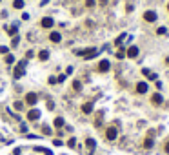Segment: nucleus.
I'll list each match as a JSON object with an SVG mask.
<instances>
[{"mask_svg": "<svg viewBox=\"0 0 169 155\" xmlns=\"http://www.w3.org/2000/svg\"><path fill=\"white\" fill-rule=\"evenodd\" d=\"M40 119V111L38 110H29L28 111V120H38Z\"/></svg>", "mask_w": 169, "mask_h": 155, "instance_id": "nucleus-6", "label": "nucleus"}, {"mask_svg": "<svg viewBox=\"0 0 169 155\" xmlns=\"http://www.w3.org/2000/svg\"><path fill=\"white\" fill-rule=\"evenodd\" d=\"M8 51H9V48H8V46H0V53H4V55H8Z\"/></svg>", "mask_w": 169, "mask_h": 155, "instance_id": "nucleus-26", "label": "nucleus"}, {"mask_svg": "<svg viewBox=\"0 0 169 155\" xmlns=\"http://www.w3.org/2000/svg\"><path fill=\"white\" fill-rule=\"evenodd\" d=\"M13 6H15L17 9H22V8H24V0H15V2H13Z\"/></svg>", "mask_w": 169, "mask_h": 155, "instance_id": "nucleus-18", "label": "nucleus"}, {"mask_svg": "<svg viewBox=\"0 0 169 155\" xmlns=\"http://www.w3.org/2000/svg\"><path fill=\"white\" fill-rule=\"evenodd\" d=\"M53 24H55V20H53L51 17H46V18H42V28L49 29V28H53Z\"/></svg>", "mask_w": 169, "mask_h": 155, "instance_id": "nucleus-7", "label": "nucleus"}, {"mask_svg": "<svg viewBox=\"0 0 169 155\" xmlns=\"http://www.w3.org/2000/svg\"><path fill=\"white\" fill-rule=\"evenodd\" d=\"M49 38H51V42H60V40H62V35H60L58 31H53L49 35Z\"/></svg>", "mask_w": 169, "mask_h": 155, "instance_id": "nucleus-13", "label": "nucleus"}, {"mask_svg": "<svg viewBox=\"0 0 169 155\" xmlns=\"http://www.w3.org/2000/svg\"><path fill=\"white\" fill-rule=\"evenodd\" d=\"M38 58L42 60V62H44V60H47V58H49V51H47V49H42V51L38 53Z\"/></svg>", "mask_w": 169, "mask_h": 155, "instance_id": "nucleus-15", "label": "nucleus"}, {"mask_svg": "<svg viewBox=\"0 0 169 155\" xmlns=\"http://www.w3.org/2000/svg\"><path fill=\"white\" fill-rule=\"evenodd\" d=\"M73 90H75V91H80V90H82V84H80V80H75V82H73Z\"/></svg>", "mask_w": 169, "mask_h": 155, "instance_id": "nucleus-19", "label": "nucleus"}, {"mask_svg": "<svg viewBox=\"0 0 169 155\" xmlns=\"http://www.w3.org/2000/svg\"><path fill=\"white\" fill-rule=\"evenodd\" d=\"M153 144H155L153 137H147V139L144 140V148H147V150H151V148H153Z\"/></svg>", "mask_w": 169, "mask_h": 155, "instance_id": "nucleus-16", "label": "nucleus"}, {"mask_svg": "<svg viewBox=\"0 0 169 155\" xmlns=\"http://www.w3.org/2000/svg\"><path fill=\"white\" fill-rule=\"evenodd\" d=\"M53 144H55V146H62V140H60V139H55V140H53Z\"/></svg>", "mask_w": 169, "mask_h": 155, "instance_id": "nucleus-35", "label": "nucleus"}, {"mask_svg": "<svg viewBox=\"0 0 169 155\" xmlns=\"http://www.w3.org/2000/svg\"><path fill=\"white\" fill-rule=\"evenodd\" d=\"M98 2H100V6H106V4H107V0H98Z\"/></svg>", "mask_w": 169, "mask_h": 155, "instance_id": "nucleus-38", "label": "nucleus"}, {"mask_svg": "<svg viewBox=\"0 0 169 155\" xmlns=\"http://www.w3.org/2000/svg\"><path fill=\"white\" fill-rule=\"evenodd\" d=\"M144 18L147 20V22H155L158 17H157V13H155V11H146L144 13Z\"/></svg>", "mask_w": 169, "mask_h": 155, "instance_id": "nucleus-8", "label": "nucleus"}, {"mask_svg": "<svg viewBox=\"0 0 169 155\" xmlns=\"http://www.w3.org/2000/svg\"><path fill=\"white\" fill-rule=\"evenodd\" d=\"M26 66H28V60H20V62L15 66V71H13V77L15 79H22L26 73Z\"/></svg>", "mask_w": 169, "mask_h": 155, "instance_id": "nucleus-1", "label": "nucleus"}, {"mask_svg": "<svg viewBox=\"0 0 169 155\" xmlns=\"http://www.w3.org/2000/svg\"><path fill=\"white\" fill-rule=\"evenodd\" d=\"M6 29H8V35H11V37L17 35V26H13V28H6Z\"/></svg>", "mask_w": 169, "mask_h": 155, "instance_id": "nucleus-20", "label": "nucleus"}, {"mask_svg": "<svg viewBox=\"0 0 169 155\" xmlns=\"http://www.w3.org/2000/svg\"><path fill=\"white\" fill-rule=\"evenodd\" d=\"M127 57H129V58L138 57V48H137V46H131V48H127Z\"/></svg>", "mask_w": 169, "mask_h": 155, "instance_id": "nucleus-11", "label": "nucleus"}, {"mask_svg": "<svg viewBox=\"0 0 169 155\" xmlns=\"http://www.w3.org/2000/svg\"><path fill=\"white\" fill-rule=\"evenodd\" d=\"M167 9H169V4H167Z\"/></svg>", "mask_w": 169, "mask_h": 155, "instance_id": "nucleus-40", "label": "nucleus"}, {"mask_svg": "<svg viewBox=\"0 0 169 155\" xmlns=\"http://www.w3.org/2000/svg\"><path fill=\"white\" fill-rule=\"evenodd\" d=\"M147 90H149L147 82H138V84H137V93H146Z\"/></svg>", "mask_w": 169, "mask_h": 155, "instance_id": "nucleus-12", "label": "nucleus"}, {"mask_svg": "<svg viewBox=\"0 0 169 155\" xmlns=\"http://www.w3.org/2000/svg\"><path fill=\"white\" fill-rule=\"evenodd\" d=\"M97 55H98V49H97V48H91V49H86V51H84V57H86V60L95 58Z\"/></svg>", "mask_w": 169, "mask_h": 155, "instance_id": "nucleus-4", "label": "nucleus"}, {"mask_svg": "<svg viewBox=\"0 0 169 155\" xmlns=\"http://www.w3.org/2000/svg\"><path fill=\"white\" fill-rule=\"evenodd\" d=\"M166 153H169V142L166 144Z\"/></svg>", "mask_w": 169, "mask_h": 155, "instance_id": "nucleus-39", "label": "nucleus"}, {"mask_svg": "<svg viewBox=\"0 0 169 155\" xmlns=\"http://www.w3.org/2000/svg\"><path fill=\"white\" fill-rule=\"evenodd\" d=\"M117 57H118V58H124V57H126V53H124V48H122V49H120V51L117 53Z\"/></svg>", "mask_w": 169, "mask_h": 155, "instance_id": "nucleus-30", "label": "nucleus"}, {"mask_svg": "<svg viewBox=\"0 0 169 155\" xmlns=\"http://www.w3.org/2000/svg\"><path fill=\"white\" fill-rule=\"evenodd\" d=\"M22 108H24L22 102H15V110H22Z\"/></svg>", "mask_w": 169, "mask_h": 155, "instance_id": "nucleus-33", "label": "nucleus"}, {"mask_svg": "<svg viewBox=\"0 0 169 155\" xmlns=\"http://www.w3.org/2000/svg\"><path fill=\"white\" fill-rule=\"evenodd\" d=\"M66 77H67V75H58V77H57V80H58V82H64Z\"/></svg>", "mask_w": 169, "mask_h": 155, "instance_id": "nucleus-34", "label": "nucleus"}, {"mask_svg": "<svg viewBox=\"0 0 169 155\" xmlns=\"http://www.w3.org/2000/svg\"><path fill=\"white\" fill-rule=\"evenodd\" d=\"M42 131L46 133V135H51V128L49 126H42Z\"/></svg>", "mask_w": 169, "mask_h": 155, "instance_id": "nucleus-24", "label": "nucleus"}, {"mask_svg": "<svg viewBox=\"0 0 169 155\" xmlns=\"http://www.w3.org/2000/svg\"><path fill=\"white\" fill-rule=\"evenodd\" d=\"M13 62H15V57H13V55H6V64H13Z\"/></svg>", "mask_w": 169, "mask_h": 155, "instance_id": "nucleus-22", "label": "nucleus"}, {"mask_svg": "<svg viewBox=\"0 0 169 155\" xmlns=\"http://www.w3.org/2000/svg\"><path fill=\"white\" fill-rule=\"evenodd\" d=\"M117 137H118V130L115 126H111V128H107V130H106V139L107 140H115Z\"/></svg>", "mask_w": 169, "mask_h": 155, "instance_id": "nucleus-2", "label": "nucleus"}, {"mask_svg": "<svg viewBox=\"0 0 169 155\" xmlns=\"http://www.w3.org/2000/svg\"><path fill=\"white\" fill-rule=\"evenodd\" d=\"M126 38V33H122V35H120L118 38H117V46H120V44H122V40Z\"/></svg>", "mask_w": 169, "mask_h": 155, "instance_id": "nucleus-25", "label": "nucleus"}, {"mask_svg": "<svg viewBox=\"0 0 169 155\" xmlns=\"http://www.w3.org/2000/svg\"><path fill=\"white\" fill-rule=\"evenodd\" d=\"M53 124H55V128H62L66 122H64V119H62V117H57L55 120H53Z\"/></svg>", "mask_w": 169, "mask_h": 155, "instance_id": "nucleus-17", "label": "nucleus"}, {"mask_svg": "<svg viewBox=\"0 0 169 155\" xmlns=\"http://www.w3.org/2000/svg\"><path fill=\"white\" fill-rule=\"evenodd\" d=\"M86 6H87V8H93V6H95V0H86Z\"/></svg>", "mask_w": 169, "mask_h": 155, "instance_id": "nucleus-32", "label": "nucleus"}, {"mask_svg": "<svg viewBox=\"0 0 169 155\" xmlns=\"http://www.w3.org/2000/svg\"><path fill=\"white\" fill-rule=\"evenodd\" d=\"M86 148L89 150V153L95 152V148H97V142H95V139H86Z\"/></svg>", "mask_w": 169, "mask_h": 155, "instance_id": "nucleus-10", "label": "nucleus"}, {"mask_svg": "<svg viewBox=\"0 0 169 155\" xmlns=\"http://www.w3.org/2000/svg\"><path fill=\"white\" fill-rule=\"evenodd\" d=\"M47 110H55V102H53V100L47 102Z\"/></svg>", "mask_w": 169, "mask_h": 155, "instance_id": "nucleus-31", "label": "nucleus"}, {"mask_svg": "<svg viewBox=\"0 0 169 155\" xmlns=\"http://www.w3.org/2000/svg\"><path fill=\"white\" fill-rule=\"evenodd\" d=\"M66 73H67V75H71V73H73V66H69V68L66 70Z\"/></svg>", "mask_w": 169, "mask_h": 155, "instance_id": "nucleus-37", "label": "nucleus"}, {"mask_svg": "<svg viewBox=\"0 0 169 155\" xmlns=\"http://www.w3.org/2000/svg\"><path fill=\"white\" fill-rule=\"evenodd\" d=\"M26 102H28L29 106H35L38 102V95L37 93H28V95H26Z\"/></svg>", "mask_w": 169, "mask_h": 155, "instance_id": "nucleus-3", "label": "nucleus"}, {"mask_svg": "<svg viewBox=\"0 0 169 155\" xmlns=\"http://www.w3.org/2000/svg\"><path fill=\"white\" fill-rule=\"evenodd\" d=\"M157 33H158V35H167V29H166V28H158Z\"/></svg>", "mask_w": 169, "mask_h": 155, "instance_id": "nucleus-27", "label": "nucleus"}, {"mask_svg": "<svg viewBox=\"0 0 169 155\" xmlns=\"http://www.w3.org/2000/svg\"><path fill=\"white\" fill-rule=\"evenodd\" d=\"M18 42H20V38L15 35V37H13V40H11V48H17V46H18Z\"/></svg>", "mask_w": 169, "mask_h": 155, "instance_id": "nucleus-21", "label": "nucleus"}, {"mask_svg": "<svg viewBox=\"0 0 169 155\" xmlns=\"http://www.w3.org/2000/svg\"><path fill=\"white\" fill-rule=\"evenodd\" d=\"M147 79H149V80H157L158 75H157V73H149V75H147Z\"/></svg>", "mask_w": 169, "mask_h": 155, "instance_id": "nucleus-28", "label": "nucleus"}, {"mask_svg": "<svg viewBox=\"0 0 169 155\" xmlns=\"http://www.w3.org/2000/svg\"><path fill=\"white\" fill-rule=\"evenodd\" d=\"M67 146H69V148H75V146H77V139H75V137L69 139V140H67Z\"/></svg>", "mask_w": 169, "mask_h": 155, "instance_id": "nucleus-23", "label": "nucleus"}, {"mask_svg": "<svg viewBox=\"0 0 169 155\" xmlns=\"http://www.w3.org/2000/svg\"><path fill=\"white\" fill-rule=\"evenodd\" d=\"M31 57H35V51L33 49H29L28 53H26V58H31Z\"/></svg>", "mask_w": 169, "mask_h": 155, "instance_id": "nucleus-29", "label": "nucleus"}, {"mask_svg": "<svg viewBox=\"0 0 169 155\" xmlns=\"http://www.w3.org/2000/svg\"><path fill=\"white\" fill-rule=\"evenodd\" d=\"M58 80H57V77H49V84H57Z\"/></svg>", "mask_w": 169, "mask_h": 155, "instance_id": "nucleus-36", "label": "nucleus"}, {"mask_svg": "<svg viewBox=\"0 0 169 155\" xmlns=\"http://www.w3.org/2000/svg\"><path fill=\"white\" fill-rule=\"evenodd\" d=\"M82 111L84 113H93V102H86L82 106Z\"/></svg>", "mask_w": 169, "mask_h": 155, "instance_id": "nucleus-14", "label": "nucleus"}, {"mask_svg": "<svg viewBox=\"0 0 169 155\" xmlns=\"http://www.w3.org/2000/svg\"><path fill=\"white\" fill-rule=\"evenodd\" d=\"M151 102H153L155 106H160L162 102H164V97H162V95H160V93H155V95L151 97Z\"/></svg>", "mask_w": 169, "mask_h": 155, "instance_id": "nucleus-9", "label": "nucleus"}, {"mask_svg": "<svg viewBox=\"0 0 169 155\" xmlns=\"http://www.w3.org/2000/svg\"><path fill=\"white\" fill-rule=\"evenodd\" d=\"M109 68H111V64H109V60H102V62L98 64V71H102V73H106V71H109Z\"/></svg>", "mask_w": 169, "mask_h": 155, "instance_id": "nucleus-5", "label": "nucleus"}]
</instances>
